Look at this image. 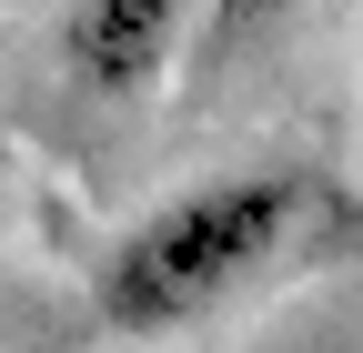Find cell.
I'll return each mask as SVG.
<instances>
[{"instance_id":"3957f363","label":"cell","mask_w":363,"mask_h":353,"mask_svg":"<svg viewBox=\"0 0 363 353\" xmlns=\"http://www.w3.org/2000/svg\"><path fill=\"white\" fill-rule=\"evenodd\" d=\"M293 11H303V0H202V11H192V40H182V51H192L202 71H222V61H242L252 40H272Z\"/></svg>"},{"instance_id":"7a4b0ae2","label":"cell","mask_w":363,"mask_h":353,"mask_svg":"<svg viewBox=\"0 0 363 353\" xmlns=\"http://www.w3.org/2000/svg\"><path fill=\"white\" fill-rule=\"evenodd\" d=\"M192 11H202V0H71L61 61H71L81 91L142 101V91H162V81H172L182 40H192Z\"/></svg>"},{"instance_id":"6da1fadb","label":"cell","mask_w":363,"mask_h":353,"mask_svg":"<svg viewBox=\"0 0 363 353\" xmlns=\"http://www.w3.org/2000/svg\"><path fill=\"white\" fill-rule=\"evenodd\" d=\"M293 212H303L293 172H222V182L152 202L101 262V323L111 333H182V323L222 313L283 252Z\"/></svg>"}]
</instances>
